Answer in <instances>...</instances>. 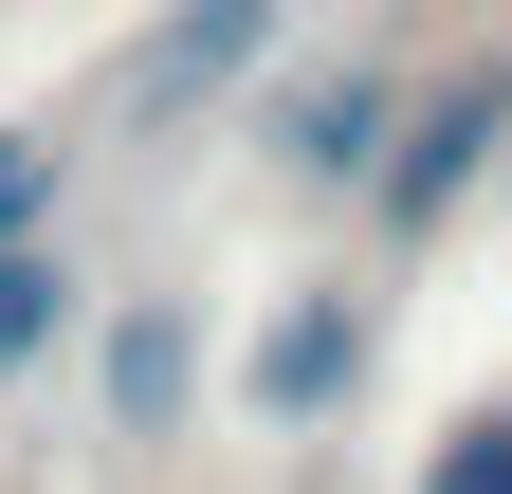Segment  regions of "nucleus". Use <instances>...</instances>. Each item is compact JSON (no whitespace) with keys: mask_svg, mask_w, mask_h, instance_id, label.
Here are the masks:
<instances>
[{"mask_svg":"<svg viewBox=\"0 0 512 494\" xmlns=\"http://www.w3.org/2000/svg\"><path fill=\"white\" fill-rule=\"evenodd\" d=\"M494 147H512V74H458V92H439V110H421V129H403V147H384L366 183H384V220H403V238H421V220H439V202H458V183H476Z\"/></svg>","mask_w":512,"mask_h":494,"instance_id":"obj_1","label":"nucleus"},{"mask_svg":"<svg viewBox=\"0 0 512 494\" xmlns=\"http://www.w3.org/2000/svg\"><path fill=\"white\" fill-rule=\"evenodd\" d=\"M256 55H275V0H183V19L128 55V110H202V92H238Z\"/></svg>","mask_w":512,"mask_h":494,"instance_id":"obj_2","label":"nucleus"},{"mask_svg":"<svg viewBox=\"0 0 512 494\" xmlns=\"http://www.w3.org/2000/svg\"><path fill=\"white\" fill-rule=\"evenodd\" d=\"M384 129H403V110H384V74H311V92L275 110V147H293L311 183H366V165H384Z\"/></svg>","mask_w":512,"mask_h":494,"instance_id":"obj_3","label":"nucleus"},{"mask_svg":"<svg viewBox=\"0 0 512 494\" xmlns=\"http://www.w3.org/2000/svg\"><path fill=\"white\" fill-rule=\"evenodd\" d=\"M348 366H366V330L330 312V293H311V312H275V348H256V403H275V421H311V403L348 385Z\"/></svg>","mask_w":512,"mask_h":494,"instance_id":"obj_4","label":"nucleus"},{"mask_svg":"<svg viewBox=\"0 0 512 494\" xmlns=\"http://www.w3.org/2000/svg\"><path fill=\"white\" fill-rule=\"evenodd\" d=\"M110 421H128V440L183 421V312H128V330H110Z\"/></svg>","mask_w":512,"mask_h":494,"instance_id":"obj_5","label":"nucleus"},{"mask_svg":"<svg viewBox=\"0 0 512 494\" xmlns=\"http://www.w3.org/2000/svg\"><path fill=\"white\" fill-rule=\"evenodd\" d=\"M55 312H74V275H55L37 238H0V385H19V366L55 348Z\"/></svg>","mask_w":512,"mask_h":494,"instance_id":"obj_6","label":"nucleus"},{"mask_svg":"<svg viewBox=\"0 0 512 494\" xmlns=\"http://www.w3.org/2000/svg\"><path fill=\"white\" fill-rule=\"evenodd\" d=\"M55 165H74L55 129H0V238H37V202H55Z\"/></svg>","mask_w":512,"mask_h":494,"instance_id":"obj_7","label":"nucleus"},{"mask_svg":"<svg viewBox=\"0 0 512 494\" xmlns=\"http://www.w3.org/2000/svg\"><path fill=\"white\" fill-rule=\"evenodd\" d=\"M421 494H512V403H494V421H458V440H439V476H421Z\"/></svg>","mask_w":512,"mask_h":494,"instance_id":"obj_8","label":"nucleus"}]
</instances>
